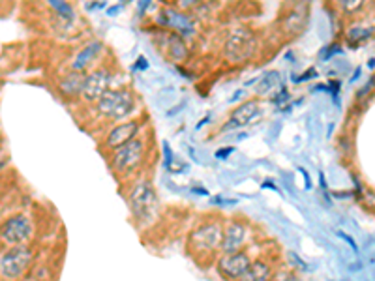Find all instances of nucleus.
Returning a JSON list of instances; mask_svg holds the SVG:
<instances>
[{
    "instance_id": "nucleus-22",
    "label": "nucleus",
    "mask_w": 375,
    "mask_h": 281,
    "mask_svg": "<svg viewBox=\"0 0 375 281\" xmlns=\"http://www.w3.org/2000/svg\"><path fill=\"white\" fill-rule=\"evenodd\" d=\"M368 0H332L334 10L340 12L343 17H356L358 13L364 12Z\"/></svg>"
},
{
    "instance_id": "nucleus-26",
    "label": "nucleus",
    "mask_w": 375,
    "mask_h": 281,
    "mask_svg": "<svg viewBox=\"0 0 375 281\" xmlns=\"http://www.w3.org/2000/svg\"><path fill=\"white\" fill-rule=\"evenodd\" d=\"M272 281H304V280L298 278L293 270H276V274H274Z\"/></svg>"
},
{
    "instance_id": "nucleus-30",
    "label": "nucleus",
    "mask_w": 375,
    "mask_h": 281,
    "mask_svg": "<svg viewBox=\"0 0 375 281\" xmlns=\"http://www.w3.org/2000/svg\"><path fill=\"white\" fill-rule=\"evenodd\" d=\"M152 4V0H137V17H143Z\"/></svg>"
},
{
    "instance_id": "nucleus-15",
    "label": "nucleus",
    "mask_w": 375,
    "mask_h": 281,
    "mask_svg": "<svg viewBox=\"0 0 375 281\" xmlns=\"http://www.w3.org/2000/svg\"><path fill=\"white\" fill-rule=\"evenodd\" d=\"M105 55V46L102 39H89L79 47L70 62V70L73 72H91L102 64V57Z\"/></svg>"
},
{
    "instance_id": "nucleus-19",
    "label": "nucleus",
    "mask_w": 375,
    "mask_h": 281,
    "mask_svg": "<svg viewBox=\"0 0 375 281\" xmlns=\"http://www.w3.org/2000/svg\"><path fill=\"white\" fill-rule=\"evenodd\" d=\"M46 6L51 10L57 26L71 28L77 23V12L70 0H46Z\"/></svg>"
},
{
    "instance_id": "nucleus-23",
    "label": "nucleus",
    "mask_w": 375,
    "mask_h": 281,
    "mask_svg": "<svg viewBox=\"0 0 375 281\" xmlns=\"http://www.w3.org/2000/svg\"><path fill=\"white\" fill-rule=\"evenodd\" d=\"M291 101V94H289V90H287V86H280L278 90L274 92L271 96V104L276 105V107H280V109H284L285 105Z\"/></svg>"
},
{
    "instance_id": "nucleus-9",
    "label": "nucleus",
    "mask_w": 375,
    "mask_h": 281,
    "mask_svg": "<svg viewBox=\"0 0 375 281\" xmlns=\"http://www.w3.org/2000/svg\"><path fill=\"white\" fill-rule=\"evenodd\" d=\"M255 240V231L250 220L246 217H227L223 220V240H221V253H235L248 249Z\"/></svg>"
},
{
    "instance_id": "nucleus-17",
    "label": "nucleus",
    "mask_w": 375,
    "mask_h": 281,
    "mask_svg": "<svg viewBox=\"0 0 375 281\" xmlns=\"http://www.w3.org/2000/svg\"><path fill=\"white\" fill-rule=\"evenodd\" d=\"M84 77H86V73L73 72V70H68L62 77H59L57 92H59L60 98L64 101H70V104L71 101H79L84 86Z\"/></svg>"
},
{
    "instance_id": "nucleus-4",
    "label": "nucleus",
    "mask_w": 375,
    "mask_h": 281,
    "mask_svg": "<svg viewBox=\"0 0 375 281\" xmlns=\"http://www.w3.org/2000/svg\"><path fill=\"white\" fill-rule=\"evenodd\" d=\"M137 107H139L137 94L128 86L111 88L109 92H105L98 104L92 105L94 115L105 124H117V122L134 118Z\"/></svg>"
},
{
    "instance_id": "nucleus-32",
    "label": "nucleus",
    "mask_w": 375,
    "mask_h": 281,
    "mask_svg": "<svg viewBox=\"0 0 375 281\" xmlns=\"http://www.w3.org/2000/svg\"><path fill=\"white\" fill-rule=\"evenodd\" d=\"M338 235L342 236L343 240H345V242L349 244L351 248H353V251H358V248H356V242H355V240H353V238H351L349 235H347V233H343V231H338Z\"/></svg>"
},
{
    "instance_id": "nucleus-12",
    "label": "nucleus",
    "mask_w": 375,
    "mask_h": 281,
    "mask_svg": "<svg viewBox=\"0 0 375 281\" xmlns=\"http://www.w3.org/2000/svg\"><path fill=\"white\" fill-rule=\"evenodd\" d=\"M113 79H115V72L105 64H100L98 68L91 70V72H86L83 92H81V99L79 101H83L89 107L98 104L105 92H109L113 88Z\"/></svg>"
},
{
    "instance_id": "nucleus-35",
    "label": "nucleus",
    "mask_w": 375,
    "mask_h": 281,
    "mask_svg": "<svg viewBox=\"0 0 375 281\" xmlns=\"http://www.w3.org/2000/svg\"><path fill=\"white\" fill-rule=\"evenodd\" d=\"M360 73H363V68H356L355 73H353V77H351V83H355L356 79L360 77Z\"/></svg>"
},
{
    "instance_id": "nucleus-10",
    "label": "nucleus",
    "mask_w": 375,
    "mask_h": 281,
    "mask_svg": "<svg viewBox=\"0 0 375 281\" xmlns=\"http://www.w3.org/2000/svg\"><path fill=\"white\" fill-rule=\"evenodd\" d=\"M143 128H145V120L141 117H134L122 120V122H117V124H111L102 135V139L98 141V148L104 156H107L109 152L117 151L118 146L129 143L131 139L139 137Z\"/></svg>"
},
{
    "instance_id": "nucleus-29",
    "label": "nucleus",
    "mask_w": 375,
    "mask_h": 281,
    "mask_svg": "<svg viewBox=\"0 0 375 281\" xmlns=\"http://www.w3.org/2000/svg\"><path fill=\"white\" fill-rule=\"evenodd\" d=\"M134 66H136L137 72H147V70L150 68L149 59H147V57H143V55H139V57H137L136 64H134Z\"/></svg>"
},
{
    "instance_id": "nucleus-38",
    "label": "nucleus",
    "mask_w": 375,
    "mask_h": 281,
    "mask_svg": "<svg viewBox=\"0 0 375 281\" xmlns=\"http://www.w3.org/2000/svg\"><path fill=\"white\" fill-rule=\"evenodd\" d=\"M2 248H4V246H2V244H0V251H2Z\"/></svg>"
},
{
    "instance_id": "nucleus-7",
    "label": "nucleus",
    "mask_w": 375,
    "mask_h": 281,
    "mask_svg": "<svg viewBox=\"0 0 375 281\" xmlns=\"http://www.w3.org/2000/svg\"><path fill=\"white\" fill-rule=\"evenodd\" d=\"M34 261V249L30 244L6 246L0 251V278L6 281H17L28 272Z\"/></svg>"
},
{
    "instance_id": "nucleus-20",
    "label": "nucleus",
    "mask_w": 375,
    "mask_h": 281,
    "mask_svg": "<svg viewBox=\"0 0 375 281\" xmlns=\"http://www.w3.org/2000/svg\"><path fill=\"white\" fill-rule=\"evenodd\" d=\"M282 86V73L276 70H268L255 83V94L257 96H271L272 92H276Z\"/></svg>"
},
{
    "instance_id": "nucleus-11",
    "label": "nucleus",
    "mask_w": 375,
    "mask_h": 281,
    "mask_svg": "<svg viewBox=\"0 0 375 281\" xmlns=\"http://www.w3.org/2000/svg\"><path fill=\"white\" fill-rule=\"evenodd\" d=\"M149 34L154 41L156 49L163 55V59H167L171 64L176 66L186 62L188 57H190V46L181 34L171 32V30H165V28H160L156 25L152 30H149Z\"/></svg>"
},
{
    "instance_id": "nucleus-21",
    "label": "nucleus",
    "mask_w": 375,
    "mask_h": 281,
    "mask_svg": "<svg viewBox=\"0 0 375 281\" xmlns=\"http://www.w3.org/2000/svg\"><path fill=\"white\" fill-rule=\"evenodd\" d=\"M375 34V30L372 26L366 25H351L345 28V32H343V38L347 41V46L349 47H360L363 43H366L372 36Z\"/></svg>"
},
{
    "instance_id": "nucleus-25",
    "label": "nucleus",
    "mask_w": 375,
    "mask_h": 281,
    "mask_svg": "<svg viewBox=\"0 0 375 281\" xmlns=\"http://www.w3.org/2000/svg\"><path fill=\"white\" fill-rule=\"evenodd\" d=\"M360 199V203L364 204V209L369 210V212H375V191L374 190H366L364 188L363 193L358 195Z\"/></svg>"
},
{
    "instance_id": "nucleus-8",
    "label": "nucleus",
    "mask_w": 375,
    "mask_h": 281,
    "mask_svg": "<svg viewBox=\"0 0 375 281\" xmlns=\"http://www.w3.org/2000/svg\"><path fill=\"white\" fill-rule=\"evenodd\" d=\"M36 233L33 217L25 212H15L12 216L0 220V244L6 246H19L30 244Z\"/></svg>"
},
{
    "instance_id": "nucleus-18",
    "label": "nucleus",
    "mask_w": 375,
    "mask_h": 281,
    "mask_svg": "<svg viewBox=\"0 0 375 281\" xmlns=\"http://www.w3.org/2000/svg\"><path fill=\"white\" fill-rule=\"evenodd\" d=\"M276 274V267L271 257H255L244 274L237 281H272Z\"/></svg>"
},
{
    "instance_id": "nucleus-13",
    "label": "nucleus",
    "mask_w": 375,
    "mask_h": 281,
    "mask_svg": "<svg viewBox=\"0 0 375 281\" xmlns=\"http://www.w3.org/2000/svg\"><path fill=\"white\" fill-rule=\"evenodd\" d=\"M263 117H265V109L257 98L244 99L242 104L237 105L233 111L229 113V117L221 126V131L229 133V131L244 130V128H250V126L261 122Z\"/></svg>"
},
{
    "instance_id": "nucleus-14",
    "label": "nucleus",
    "mask_w": 375,
    "mask_h": 281,
    "mask_svg": "<svg viewBox=\"0 0 375 281\" xmlns=\"http://www.w3.org/2000/svg\"><path fill=\"white\" fill-rule=\"evenodd\" d=\"M253 259H255V255L250 248L235 251V253H220L212 269L221 281H237L246 272Z\"/></svg>"
},
{
    "instance_id": "nucleus-6",
    "label": "nucleus",
    "mask_w": 375,
    "mask_h": 281,
    "mask_svg": "<svg viewBox=\"0 0 375 281\" xmlns=\"http://www.w3.org/2000/svg\"><path fill=\"white\" fill-rule=\"evenodd\" d=\"M154 25L171 32L181 34L182 38L186 39L188 43L194 41L199 34V19L195 17L192 12H184L181 8L173 6H162L158 10L154 17Z\"/></svg>"
},
{
    "instance_id": "nucleus-37",
    "label": "nucleus",
    "mask_w": 375,
    "mask_h": 281,
    "mask_svg": "<svg viewBox=\"0 0 375 281\" xmlns=\"http://www.w3.org/2000/svg\"><path fill=\"white\" fill-rule=\"evenodd\" d=\"M0 214H2V201H0Z\"/></svg>"
},
{
    "instance_id": "nucleus-16",
    "label": "nucleus",
    "mask_w": 375,
    "mask_h": 281,
    "mask_svg": "<svg viewBox=\"0 0 375 281\" xmlns=\"http://www.w3.org/2000/svg\"><path fill=\"white\" fill-rule=\"evenodd\" d=\"M308 19H310V6L284 8V13L280 17V32L285 38H298L306 30Z\"/></svg>"
},
{
    "instance_id": "nucleus-28",
    "label": "nucleus",
    "mask_w": 375,
    "mask_h": 281,
    "mask_svg": "<svg viewBox=\"0 0 375 281\" xmlns=\"http://www.w3.org/2000/svg\"><path fill=\"white\" fill-rule=\"evenodd\" d=\"M317 77V72L311 68L310 72H304L300 73V75H291V83H295V85H300V83H306V81H310V79H315Z\"/></svg>"
},
{
    "instance_id": "nucleus-5",
    "label": "nucleus",
    "mask_w": 375,
    "mask_h": 281,
    "mask_svg": "<svg viewBox=\"0 0 375 281\" xmlns=\"http://www.w3.org/2000/svg\"><path fill=\"white\" fill-rule=\"evenodd\" d=\"M257 52L259 36L246 26H237L233 30H229L221 47V57L226 59V62L235 66L246 64L257 57Z\"/></svg>"
},
{
    "instance_id": "nucleus-1",
    "label": "nucleus",
    "mask_w": 375,
    "mask_h": 281,
    "mask_svg": "<svg viewBox=\"0 0 375 281\" xmlns=\"http://www.w3.org/2000/svg\"><path fill=\"white\" fill-rule=\"evenodd\" d=\"M223 217L205 216L195 223L186 238V253L201 269H212L221 253Z\"/></svg>"
},
{
    "instance_id": "nucleus-24",
    "label": "nucleus",
    "mask_w": 375,
    "mask_h": 281,
    "mask_svg": "<svg viewBox=\"0 0 375 281\" xmlns=\"http://www.w3.org/2000/svg\"><path fill=\"white\" fill-rule=\"evenodd\" d=\"M340 52H342V43L334 41V43H329V46H324L323 49H321V52H319V60L327 62V60L334 59V57L340 55Z\"/></svg>"
},
{
    "instance_id": "nucleus-27",
    "label": "nucleus",
    "mask_w": 375,
    "mask_h": 281,
    "mask_svg": "<svg viewBox=\"0 0 375 281\" xmlns=\"http://www.w3.org/2000/svg\"><path fill=\"white\" fill-rule=\"evenodd\" d=\"M201 0H175V4L173 6L181 8L184 12H194L195 8L199 6Z\"/></svg>"
},
{
    "instance_id": "nucleus-3",
    "label": "nucleus",
    "mask_w": 375,
    "mask_h": 281,
    "mask_svg": "<svg viewBox=\"0 0 375 281\" xmlns=\"http://www.w3.org/2000/svg\"><path fill=\"white\" fill-rule=\"evenodd\" d=\"M122 188H126L124 199L128 204L131 222L137 229L145 231L158 220L160 214V197L154 184L147 175H143Z\"/></svg>"
},
{
    "instance_id": "nucleus-33",
    "label": "nucleus",
    "mask_w": 375,
    "mask_h": 281,
    "mask_svg": "<svg viewBox=\"0 0 375 281\" xmlns=\"http://www.w3.org/2000/svg\"><path fill=\"white\" fill-rule=\"evenodd\" d=\"M227 154H233V146H226V148L216 151V157H220V159H226Z\"/></svg>"
},
{
    "instance_id": "nucleus-39",
    "label": "nucleus",
    "mask_w": 375,
    "mask_h": 281,
    "mask_svg": "<svg viewBox=\"0 0 375 281\" xmlns=\"http://www.w3.org/2000/svg\"><path fill=\"white\" fill-rule=\"evenodd\" d=\"M0 280H2V278H0Z\"/></svg>"
},
{
    "instance_id": "nucleus-31",
    "label": "nucleus",
    "mask_w": 375,
    "mask_h": 281,
    "mask_svg": "<svg viewBox=\"0 0 375 281\" xmlns=\"http://www.w3.org/2000/svg\"><path fill=\"white\" fill-rule=\"evenodd\" d=\"M311 0H284V8L291 6H310Z\"/></svg>"
},
{
    "instance_id": "nucleus-34",
    "label": "nucleus",
    "mask_w": 375,
    "mask_h": 281,
    "mask_svg": "<svg viewBox=\"0 0 375 281\" xmlns=\"http://www.w3.org/2000/svg\"><path fill=\"white\" fill-rule=\"evenodd\" d=\"M122 4H115V8H109V10H107V15H111V17H113V15H118V12H120V10H122Z\"/></svg>"
},
{
    "instance_id": "nucleus-36",
    "label": "nucleus",
    "mask_w": 375,
    "mask_h": 281,
    "mask_svg": "<svg viewBox=\"0 0 375 281\" xmlns=\"http://www.w3.org/2000/svg\"><path fill=\"white\" fill-rule=\"evenodd\" d=\"M368 68H369V70H375V59L368 60Z\"/></svg>"
},
{
    "instance_id": "nucleus-2",
    "label": "nucleus",
    "mask_w": 375,
    "mask_h": 281,
    "mask_svg": "<svg viewBox=\"0 0 375 281\" xmlns=\"http://www.w3.org/2000/svg\"><path fill=\"white\" fill-rule=\"evenodd\" d=\"M152 146L145 135L131 139L129 143L118 146L117 151L109 152L105 157L111 175L117 178L120 186H126L131 180L143 177L149 167Z\"/></svg>"
}]
</instances>
